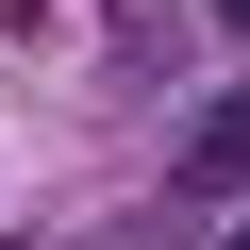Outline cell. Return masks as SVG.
<instances>
[{"label":"cell","instance_id":"3957f363","mask_svg":"<svg viewBox=\"0 0 250 250\" xmlns=\"http://www.w3.org/2000/svg\"><path fill=\"white\" fill-rule=\"evenodd\" d=\"M233 250H250V217H233Z\"/></svg>","mask_w":250,"mask_h":250},{"label":"cell","instance_id":"6da1fadb","mask_svg":"<svg viewBox=\"0 0 250 250\" xmlns=\"http://www.w3.org/2000/svg\"><path fill=\"white\" fill-rule=\"evenodd\" d=\"M167 200H250V83L184 117V150H167Z\"/></svg>","mask_w":250,"mask_h":250},{"label":"cell","instance_id":"7a4b0ae2","mask_svg":"<svg viewBox=\"0 0 250 250\" xmlns=\"http://www.w3.org/2000/svg\"><path fill=\"white\" fill-rule=\"evenodd\" d=\"M217 34H250V0H217Z\"/></svg>","mask_w":250,"mask_h":250}]
</instances>
